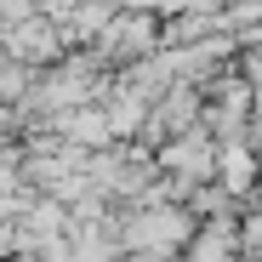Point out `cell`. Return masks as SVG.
<instances>
[{
  "label": "cell",
  "instance_id": "obj_1",
  "mask_svg": "<svg viewBox=\"0 0 262 262\" xmlns=\"http://www.w3.org/2000/svg\"><path fill=\"white\" fill-rule=\"evenodd\" d=\"M251 177H256V154L228 148V154H223V183H228V188H251Z\"/></svg>",
  "mask_w": 262,
  "mask_h": 262
},
{
  "label": "cell",
  "instance_id": "obj_2",
  "mask_svg": "<svg viewBox=\"0 0 262 262\" xmlns=\"http://www.w3.org/2000/svg\"><path fill=\"white\" fill-rule=\"evenodd\" d=\"M223 251H228V234H223V228H216V234H205V239L194 245V262H228Z\"/></svg>",
  "mask_w": 262,
  "mask_h": 262
}]
</instances>
